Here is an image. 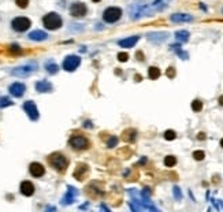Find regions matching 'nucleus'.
I'll return each mask as SVG.
<instances>
[{
	"instance_id": "obj_36",
	"label": "nucleus",
	"mask_w": 223,
	"mask_h": 212,
	"mask_svg": "<svg viewBox=\"0 0 223 212\" xmlns=\"http://www.w3.org/2000/svg\"><path fill=\"white\" fill-rule=\"evenodd\" d=\"M166 75L169 78H174V77H175V68H174V67H169V68H167V71H166Z\"/></svg>"
},
{
	"instance_id": "obj_22",
	"label": "nucleus",
	"mask_w": 223,
	"mask_h": 212,
	"mask_svg": "<svg viewBox=\"0 0 223 212\" xmlns=\"http://www.w3.org/2000/svg\"><path fill=\"white\" fill-rule=\"evenodd\" d=\"M189 37H190V34L188 30H178V32H175V39L178 41H181V43L189 41Z\"/></svg>"
},
{
	"instance_id": "obj_6",
	"label": "nucleus",
	"mask_w": 223,
	"mask_h": 212,
	"mask_svg": "<svg viewBox=\"0 0 223 212\" xmlns=\"http://www.w3.org/2000/svg\"><path fill=\"white\" fill-rule=\"evenodd\" d=\"M68 145L75 150H82L89 148V140L84 136H73L68 140Z\"/></svg>"
},
{
	"instance_id": "obj_4",
	"label": "nucleus",
	"mask_w": 223,
	"mask_h": 212,
	"mask_svg": "<svg viewBox=\"0 0 223 212\" xmlns=\"http://www.w3.org/2000/svg\"><path fill=\"white\" fill-rule=\"evenodd\" d=\"M43 23H44V26H45L47 29H49V30H56V29H59V27L62 26L63 21H62L59 14H56V12H49V14H47V15L43 18Z\"/></svg>"
},
{
	"instance_id": "obj_37",
	"label": "nucleus",
	"mask_w": 223,
	"mask_h": 212,
	"mask_svg": "<svg viewBox=\"0 0 223 212\" xmlns=\"http://www.w3.org/2000/svg\"><path fill=\"white\" fill-rule=\"evenodd\" d=\"M136 56H137V59H138V60H141V62L144 60V53L141 52V51H138V52L136 53Z\"/></svg>"
},
{
	"instance_id": "obj_39",
	"label": "nucleus",
	"mask_w": 223,
	"mask_h": 212,
	"mask_svg": "<svg viewBox=\"0 0 223 212\" xmlns=\"http://www.w3.org/2000/svg\"><path fill=\"white\" fill-rule=\"evenodd\" d=\"M204 138H205L204 133H198V140H204Z\"/></svg>"
},
{
	"instance_id": "obj_43",
	"label": "nucleus",
	"mask_w": 223,
	"mask_h": 212,
	"mask_svg": "<svg viewBox=\"0 0 223 212\" xmlns=\"http://www.w3.org/2000/svg\"><path fill=\"white\" fill-rule=\"evenodd\" d=\"M92 2H95V3H99V2H101V0H92Z\"/></svg>"
},
{
	"instance_id": "obj_15",
	"label": "nucleus",
	"mask_w": 223,
	"mask_h": 212,
	"mask_svg": "<svg viewBox=\"0 0 223 212\" xmlns=\"http://www.w3.org/2000/svg\"><path fill=\"white\" fill-rule=\"evenodd\" d=\"M169 39V33L166 32H153V33H148V40L152 43H163Z\"/></svg>"
},
{
	"instance_id": "obj_26",
	"label": "nucleus",
	"mask_w": 223,
	"mask_h": 212,
	"mask_svg": "<svg viewBox=\"0 0 223 212\" xmlns=\"http://www.w3.org/2000/svg\"><path fill=\"white\" fill-rule=\"evenodd\" d=\"M177 164V157L175 156H166L164 157V166L166 167H174Z\"/></svg>"
},
{
	"instance_id": "obj_18",
	"label": "nucleus",
	"mask_w": 223,
	"mask_h": 212,
	"mask_svg": "<svg viewBox=\"0 0 223 212\" xmlns=\"http://www.w3.org/2000/svg\"><path fill=\"white\" fill-rule=\"evenodd\" d=\"M170 19L173 21V22H190V21H193V16L189 15V14H173V15L170 16Z\"/></svg>"
},
{
	"instance_id": "obj_2",
	"label": "nucleus",
	"mask_w": 223,
	"mask_h": 212,
	"mask_svg": "<svg viewBox=\"0 0 223 212\" xmlns=\"http://www.w3.org/2000/svg\"><path fill=\"white\" fill-rule=\"evenodd\" d=\"M48 163L51 164V167H53V168L58 171H66L67 166H68L67 157L64 156L63 153H59V152H55L52 155H49Z\"/></svg>"
},
{
	"instance_id": "obj_34",
	"label": "nucleus",
	"mask_w": 223,
	"mask_h": 212,
	"mask_svg": "<svg viewBox=\"0 0 223 212\" xmlns=\"http://www.w3.org/2000/svg\"><path fill=\"white\" fill-rule=\"evenodd\" d=\"M118 60H119V62H128V60H129V53H126V52H119V53H118Z\"/></svg>"
},
{
	"instance_id": "obj_29",
	"label": "nucleus",
	"mask_w": 223,
	"mask_h": 212,
	"mask_svg": "<svg viewBox=\"0 0 223 212\" xmlns=\"http://www.w3.org/2000/svg\"><path fill=\"white\" fill-rule=\"evenodd\" d=\"M10 105H12L11 99H8V97H0V108L10 107Z\"/></svg>"
},
{
	"instance_id": "obj_12",
	"label": "nucleus",
	"mask_w": 223,
	"mask_h": 212,
	"mask_svg": "<svg viewBox=\"0 0 223 212\" xmlns=\"http://www.w3.org/2000/svg\"><path fill=\"white\" fill-rule=\"evenodd\" d=\"M78 196V190L73 186H67V193L64 194V197L62 198V204L63 205H68V204H73L75 201V198Z\"/></svg>"
},
{
	"instance_id": "obj_30",
	"label": "nucleus",
	"mask_w": 223,
	"mask_h": 212,
	"mask_svg": "<svg viewBox=\"0 0 223 212\" xmlns=\"http://www.w3.org/2000/svg\"><path fill=\"white\" fill-rule=\"evenodd\" d=\"M116 144H118V138H116L115 136H112V137H109V138H108L107 146H108V148H114V146H116Z\"/></svg>"
},
{
	"instance_id": "obj_32",
	"label": "nucleus",
	"mask_w": 223,
	"mask_h": 212,
	"mask_svg": "<svg viewBox=\"0 0 223 212\" xmlns=\"http://www.w3.org/2000/svg\"><path fill=\"white\" fill-rule=\"evenodd\" d=\"M173 193H174V197H175V200H182V193H181V189L178 186H174L173 189Z\"/></svg>"
},
{
	"instance_id": "obj_1",
	"label": "nucleus",
	"mask_w": 223,
	"mask_h": 212,
	"mask_svg": "<svg viewBox=\"0 0 223 212\" xmlns=\"http://www.w3.org/2000/svg\"><path fill=\"white\" fill-rule=\"evenodd\" d=\"M162 4V0H156L155 3L149 4V3L144 2V0H140V2H134L132 6L129 7V14H130V18L133 21L140 19L142 16H151L156 10L160 8Z\"/></svg>"
},
{
	"instance_id": "obj_35",
	"label": "nucleus",
	"mask_w": 223,
	"mask_h": 212,
	"mask_svg": "<svg viewBox=\"0 0 223 212\" xmlns=\"http://www.w3.org/2000/svg\"><path fill=\"white\" fill-rule=\"evenodd\" d=\"M10 52L11 53H21V47L18 44H12V45L10 47Z\"/></svg>"
},
{
	"instance_id": "obj_7",
	"label": "nucleus",
	"mask_w": 223,
	"mask_h": 212,
	"mask_svg": "<svg viewBox=\"0 0 223 212\" xmlns=\"http://www.w3.org/2000/svg\"><path fill=\"white\" fill-rule=\"evenodd\" d=\"M30 25H32V22H30V19L26 18V16L14 18L11 22V26L15 32H25V30H27L30 27Z\"/></svg>"
},
{
	"instance_id": "obj_10",
	"label": "nucleus",
	"mask_w": 223,
	"mask_h": 212,
	"mask_svg": "<svg viewBox=\"0 0 223 212\" xmlns=\"http://www.w3.org/2000/svg\"><path fill=\"white\" fill-rule=\"evenodd\" d=\"M23 109H25V112L27 114V116H29L32 121H37L39 119V109H37V105L34 104L33 101H25L23 103Z\"/></svg>"
},
{
	"instance_id": "obj_25",
	"label": "nucleus",
	"mask_w": 223,
	"mask_h": 212,
	"mask_svg": "<svg viewBox=\"0 0 223 212\" xmlns=\"http://www.w3.org/2000/svg\"><path fill=\"white\" fill-rule=\"evenodd\" d=\"M170 48H171V49H173V51H175V52H177L178 55H179V56L182 58V59H185V60H186L188 58H189V55H188L186 52H184V51L181 49V47L178 45V44H174V45H171Z\"/></svg>"
},
{
	"instance_id": "obj_24",
	"label": "nucleus",
	"mask_w": 223,
	"mask_h": 212,
	"mask_svg": "<svg viewBox=\"0 0 223 212\" xmlns=\"http://www.w3.org/2000/svg\"><path fill=\"white\" fill-rule=\"evenodd\" d=\"M148 77L151 78V80H157V78L160 77V70L157 67H155V66L149 67L148 68Z\"/></svg>"
},
{
	"instance_id": "obj_5",
	"label": "nucleus",
	"mask_w": 223,
	"mask_h": 212,
	"mask_svg": "<svg viewBox=\"0 0 223 212\" xmlns=\"http://www.w3.org/2000/svg\"><path fill=\"white\" fill-rule=\"evenodd\" d=\"M122 16V10L119 7H108L104 12H103V19L107 23H114L119 21Z\"/></svg>"
},
{
	"instance_id": "obj_41",
	"label": "nucleus",
	"mask_w": 223,
	"mask_h": 212,
	"mask_svg": "<svg viewBox=\"0 0 223 212\" xmlns=\"http://www.w3.org/2000/svg\"><path fill=\"white\" fill-rule=\"evenodd\" d=\"M85 126H86V127H91V126H92V125H91V122H89V121H88V122H85Z\"/></svg>"
},
{
	"instance_id": "obj_16",
	"label": "nucleus",
	"mask_w": 223,
	"mask_h": 212,
	"mask_svg": "<svg viewBox=\"0 0 223 212\" xmlns=\"http://www.w3.org/2000/svg\"><path fill=\"white\" fill-rule=\"evenodd\" d=\"M138 40H140L138 36H132V37H126V39H123V40H119L118 44L122 48H133Z\"/></svg>"
},
{
	"instance_id": "obj_9",
	"label": "nucleus",
	"mask_w": 223,
	"mask_h": 212,
	"mask_svg": "<svg viewBox=\"0 0 223 212\" xmlns=\"http://www.w3.org/2000/svg\"><path fill=\"white\" fill-rule=\"evenodd\" d=\"M86 6L85 3H81V2H77V3H73L70 7V14L71 16H75V18H81V16H85L86 15Z\"/></svg>"
},
{
	"instance_id": "obj_33",
	"label": "nucleus",
	"mask_w": 223,
	"mask_h": 212,
	"mask_svg": "<svg viewBox=\"0 0 223 212\" xmlns=\"http://www.w3.org/2000/svg\"><path fill=\"white\" fill-rule=\"evenodd\" d=\"M15 4L19 7V8H26L29 6V0H15Z\"/></svg>"
},
{
	"instance_id": "obj_19",
	"label": "nucleus",
	"mask_w": 223,
	"mask_h": 212,
	"mask_svg": "<svg viewBox=\"0 0 223 212\" xmlns=\"http://www.w3.org/2000/svg\"><path fill=\"white\" fill-rule=\"evenodd\" d=\"M36 90L40 92V93H48V92L52 90V85L49 84L48 81H39L36 84Z\"/></svg>"
},
{
	"instance_id": "obj_21",
	"label": "nucleus",
	"mask_w": 223,
	"mask_h": 212,
	"mask_svg": "<svg viewBox=\"0 0 223 212\" xmlns=\"http://www.w3.org/2000/svg\"><path fill=\"white\" fill-rule=\"evenodd\" d=\"M136 137H137V131L134 129H128V130H125L123 131V134H122V138L125 140L126 142H133V141H136Z\"/></svg>"
},
{
	"instance_id": "obj_3",
	"label": "nucleus",
	"mask_w": 223,
	"mask_h": 212,
	"mask_svg": "<svg viewBox=\"0 0 223 212\" xmlns=\"http://www.w3.org/2000/svg\"><path fill=\"white\" fill-rule=\"evenodd\" d=\"M36 70H37V63L36 62H30V63H26V64H23V66H18V67L12 68L11 74L14 77L25 78V77H29L30 74H33Z\"/></svg>"
},
{
	"instance_id": "obj_17",
	"label": "nucleus",
	"mask_w": 223,
	"mask_h": 212,
	"mask_svg": "<svg viewBox=\"0 0 223 212\" xmlns=\"http://www.w3.org/2000/svg\"><path fill=\"white\" fill-rule=\"evenodd\" d=\"M88 173H89V167L86 166V164H78L77 168H75V171H74V177L77 178L78 181H82L84 179V177Z\"/></svg>"
},
{
	"instance_id": "obj_8",
	"label": "nucleus",
	"mask_w": 223,
	"mask_h": 212,
	"mask_svg": "<svg viewBox=\"0 0 223 212\" xmlns=\"http://www.w3.org/2000/svg\"><path fill=\"white\" fill-rule=\"evenodd\" d=\"M80 64H81L80 56H75V55H70V56H67L66 59L63 60V70H66V71H68V73H71V71L77 70Z\"/></svg>"
},
{
	"instance_id": "obj_42",
	"label": "nucleus",
	"mask_w": 223,
	"mask_h": 212,
	"mask_svg": "<svg viewBox=\"0 0 223 212\" xmlns=\"http://www.w3.org/2000/svg\"><path fill=\"white\" fill-rule=\"evenodd\" d=\"M221 146H222V148H223V138L221 140Z\"/></svg>"
},
{
	"instance_id": "obj_44",
	"label": "nucleus",
	"mask_w": 223,
	"mask_h": 212,
	"mask_svg": "<svg viewBox=\"0 0 223 212\" xmlns=\"http://www.w3.org/2000/svg\"><path fill=\"white\" fill-rule=\"evenodd\" d=\"M222 12H223V10H222Z\"/></svg>"
},
{
	"instance_id": "obj_14",
	"label": "nucleus",
	"mask_w": 223,
	"mask_h": 212,
	"mask_svg": "<svg viewBox=\"0 0 223 212\" xmlns=\"http://www.w3.org/2000/svg\"><path fill=\"white\" fill-rule=\"evenodd\" d=\"M19 190H21V193L23 194V196H26V197H30V196H33L34 194V185L32 182H29V181H23L22 183H21V187H19Z\"/></svg>"
},
{
	"instance_id": "obj_23",
	"label": "nucleus",
	"mask_w": 223,
	"mask_h": 212,
	"mask_svg": "<svg viewBox=\"0 0 223 212\" xmlns=\"http://www.w3.org/2000/svg\"><path fill=\"white\" fill-rule=\"evenodd\" d=\"M45 68H47V71L49 74H56L58 70H59V66H58L53 60H48L45 63Z\"/></svg>"
},
{
	"instance_id": "obj_38",
	"label": "nucleus",
	"mask_w": 223,
	"mask_h": 212,
	"mask_svg": "<svg viewBox=\"0 0 223 212\" xmlns=\"http://www.w3.org/2000/svg\"><path fill=\"white\" fill-rule=\"evenodd\" d=\"M134 80H136V82H141V81H142V77H141L140 74H137L136 77H134Z\"/></svg>"
},
{
	"instance_id": "obj_31",
	"label": "nucleus",
	"mask_w": 223,
	"mask_h": 212,
	"mask_svg": "<svg viewBox=\"0 0 223 212\" xmlns=\"http://www.w3.org/2000/svg\"><path fill=\"white\" fill-rule=\"evenodd\" d=\"M193 157L200 162V160H203L204 157H205V153L203 152V150H194V152H193Z\"/></svg>"
},
{
	"instance_id": "obj_13",
	"label": "nucleus",
	"mask_w": 223,
	"mask_h": 212,
	"mask_svg": "<svg viewBox=\"0 0 223 212\" xmlns=\"http://www.w3.org/2000/svg\"><path fill=\"white\" fill-rule=\"evenodd\" d=\"M29 173L32 174V177H34V178H40L45 174V168H44V166L41 163L34 162L29 166Z\"/></svg>"
},
{
	"instance_id": "obj_40",
	"label": "nucleus",
	"mask_w": 223,
	"mask_h": 212,
	"mask_svg": "<svg viewBox=\"0 0 223 212\" xmlns=\"http://www.w3.org/2000/svg\"><path fill=\"white\" fill-rule=\"evenodd\" d=\"M219 104L223 105V96H221V97H219Z\"/></svg>"
},
{
	"instance_id": "obj_11",
	"label": "nucleus",
	"mask_w": 223,
	"mask_h": 212,
	"mask_svg": "<svg viewBox=\"0 0 223 212\" xmlns=\"http://www.w3.org/2000/svg\"><path fill=\"white\" fill-rule=\"evenodd\" d=\"M8 92L14 96V97H22L23 93L26 92V86H25V84H22V82H14V84L10 85Z\"/></svg>"
},
{
	"instance_id": "obj_20",
	"label": "nucleus",
	"mask_w": 223,
	"mask_h": 212,
	"mask_svg": "<svg viewBox=\"0 0 223 212\" xmlns=\"http://www.w3.org/2000/svg\"><path fill=\"white\" fill-rule=\"evenodd\" d=\"M29 39L33 41H44L48 39V34L43 30H33L32 33H29Z\"/></svg>"
},
{
	"instance_id": "obj_28",
	"label": "nucleus",
	"mask_w": 223,
	"mask_h": 212,
	"mask_svg": "<svg viewBox=\"0 0 223 212\" xmlns=\"http://www.w3.org/2000/svg\"><path fill=\"white\" fill-rule=\"evenodd\" d=\"M192 109L196 111V112L201 111V109H203V103H201L200 100H193L192 101Z\"/></svg>"
},
{
	"instance_id": "obj_27",
	"label": "nucleus",
	"mask_w": 223,
	"mask_h": 212,
	"mask_svg": "<svg viewBox=\"0 0 223 212\" xmlns=\"http://www.w3.org/2000/svg\"><path fill=\"white\" fill-rule=\"evenodd\" d=\"M164 138L167 140V141H173V140H175L177 137V133L174 131V130H167V131H164Z\"/></svg>"
}]
</instances>
